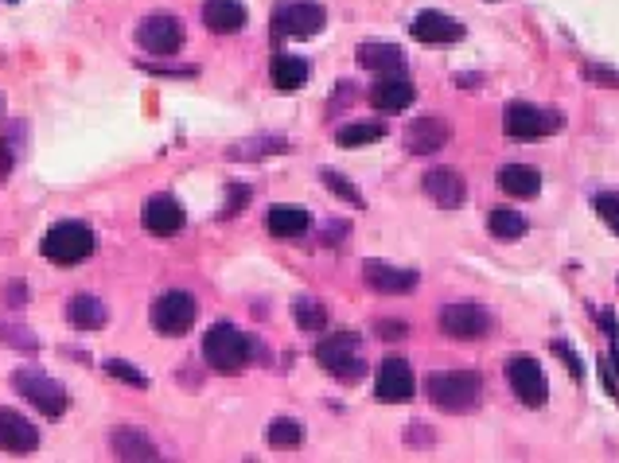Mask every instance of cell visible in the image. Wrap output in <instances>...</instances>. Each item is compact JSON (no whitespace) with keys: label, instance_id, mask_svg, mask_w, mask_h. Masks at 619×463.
I'll use <instances>...</instances> for the list:
<instances>
[{"label":"cell","instance_id":"cell-21","mask_svg":"<svg viewBox=\"0 0 619 463\" xmlns=\"http://www.w3.org/2000/svg\"><path fill=\"white\" fill-rule=\"evenodd\" d=\"M110 448H113V456H117V459H145V463L160 459V448L152 444L140 429H133V424L117 429V432L110 436Z\"/></svg>","mask_w":619,"mask_h":463},{"label":"cell","instance_id":"cell-26","mask_svg":"<svg viewBox=\"0 0 619 463\" xmlns=\"http://www.w3.org/2000/svg\"><path fill=\"white\" fill-rule=\"evenodd\" d=\"M265 227L273 237H300L304 230L312 227V215L304 207H273L265 218Z\"/></svg>","mask_w":619,"mask_h":463},{"label":"cell","instance_id":"cell-36","mask_svg":"<svg viewBox=\"0 0 619 463\" xmlns=\"http://www.w3.org/2000/svg\"><path fill=\"white\" fill-rule=\"evenodd\" d=\"M4 304L8 307H23V304H28V284H23V280H4Z\"/></svg>","mask_w":619,"mask_h":463},{"label":"cell","instance_id":"cell-41","mask_svg":"<svg viewBox=\"0 0 619 463\" xmlns=\"http://www.w3.org/2000/svg\"><path fill=\"white\" fill-rule=\"evenodd\" d=\"M245 199H250V191H245V187H230V203H226L230 215H234V210H242Z\"/></svg>","mask_w":619,"mask_h":463},{"label":"cell","instance_id":"cell-8","mask_svg":"<svg viewBox=\"0 0 619 463\" xmlns=\"http://www.w3.org/2000/svg\"><path fill=\"white\" fill-rule=\"evenodd\" d=\"M437 319H440L444 335L455 339V343H479V339L491 335V327H495V316L479 304H444Z\"/></svg>","mask_w":619,"mask_h":463},{"label":"cell","instance_id":"cell-3","mask_svg":"<svg viewBox=\"0 0 619 463\" xmlns=\"http://www.w3.org/2000/svg\"><path fill=\"white\" fill-rule=\"evenodd\" d=\"M315 359L332 378L339 382H358L362 374H367V362H362L358 354V339L355 331H332V335H320L315 343Z\"/></svg>","mask_w":619,"mask_h":463},{"label":"cell","instance_id":"cell-28","mask_svg":"<svg viewBox=\"0 0 619 463\" xmlns=\"http://www.w3.org/2000/svg\"><path fill=\"white\" fill-rule=\"evenodd\" d=\"M385 137V125L382 121H355V125H343L335 133V140L343 148H362V145H374V140Z\"/></svg>","mask_w":619,"mask_h":463},{"label":"cell","instance_id":"cell-34","mask_svg":"<svg viewBox=\"0 0 619 463\" xmlns=\"http://www.w3.org/2000/svg\"><path fill=\"white\" fill-rule=\"evenodd\" d=\"M0 339H4L8 347H16V351H28V354H35V351H40V339H35V335H28V327H16V324H4V327H0Z\"/></svg>","mask_w":619,"mask_h":463},{"label":"cell","instance_id":"cell-11","mask_svg":"<svg viewBox=\"0 0 619 463\" xmlns=\"http://www.w3.org/2000/svg\"><path fill=\"white\" fill-rule=\"evenodd\" d=\"M137 43H140V51L168 58V55H175L183 47V23L175 16H168V12L145 16V20H140V28H137Z\"/></svg>","mask_w":619,"mask_h":463},{"label":"cell","instance_id":"cell-18","mask_svg":"<svg viewBox=\"0 0 619 463\" xmlns=\"http://www.w3.org/2000/svg\"><path fill=\"white\" fill-rule=\"evenodd\" d=\"M140 222H145V230L148 234H156V237H172V234H180L183 230V207L175 203L172 195H152L148 203H145V215H140Z\"/></svg>","mask_w":619,"mask_h":463},{"label":"cell","instance_id":"cell-27","mask_svg":"<svg viewBox=\"0 0 619 463\" xmlns=\"http://www.w3.org/2000/svg\"><path fill=\"white\" fill-rule=\"evenodd\" d=\"M487 230L495 234L499 242H518V237L526 234V218L510 207H499V210H491L487 215Z\"/></svg>","mask_w":619,"mask_h":463},{"label":"cell","instance_id":"cell-16","mask_svg":"<svg viewBox=\"0 0 619 463\" xmlns=\"http://www.w3.org/2000/svg\"><path fill=\"white\" fill-rule=\"evenodd\" d=\"M420 187H425V195H429L437 207H444V210H455V207H460L464 199H467L464 175L452 172V168H429L425 180H420Z\"/></svg>","mask_w":619,"mask_h":463},{"label":"cell","instance_id":"cell-2","mask_svg":"<svg viewBox=\"0 0 619 463\" xmlns=\"http://www.w3.org/2000/svg\"><path fill=\"white\" fill-rule=\"evenodd\" d=\"M203 362L215 374H242L250 362V339L234 324H215L203 339Z\"/></svg>","mask_w":619,"mask_h":463},{"label":"cell","instance_id":"cell-30","mask_svg":"<svg viewBox=\"0 0 619 463\" xmlns=\"http://www.w3.org/2000/svg\"><path fill=\"white\" fill-rule=\"evenodd\" d=\"M292 316H296L300 331H308V335H320V331L327 327V307L320 300H308V296L292 304Z\"/></svg>","mask_w":619,"mask_h":463},{"label":"cell","instance_id":"cell-19","mask_svg":"<svg viewBox=\"0 0 619 463\" xmlns=\"http://www.w3.org/2000/svg\"><path fill=\"white\" fill-rule=\"evenodd\" d=\"M413 40L420 43H460L464 40V23L444 16V12H420V16L409 23Z\"/></svg>","mask_w":619,"mask_h":463},{"label":"cell","instance_id":"cell-4","mask_svg":"<svg viewBox=\"0 0 619 463\" xmlns=\"http://www.w3.org/2000/svg\"><path fill=\"white\" fill-rule=\"evenodd\" d=\"M90 254H93V230L86 222L66 218L43 234V257L55 261V265H82Z\"/></svg>","mask_w":619,"mask_h":463},{"label":"cell","instance_id":"cell-5","mask_svg":"<svg viewBox=\"0 0 619 463\" xmlns=\"http://www.w3.org/2000/svg\"><path fill=\"white\" fill-rule=\"evenodd\" d=\"M327 12L315 0H280L273 8V35L277 40H312L315 31H323Z\"/></svg>","mask_w":619,"mask_h":463},{"label":"cell","instance_id":"cell-31","mask_svg":"<svg viewBox=\"0 0 619 463\" xmlns=\"http://www.w3.org/2000/svg\"><path fill=\"white\" fill-rule=\"evenodd\" d=\"M300 441H304V429L296 417H277L269 424V444L273 448H300Z\"/></svg>","mask_w":619,"mask_h":463},{"label":"cell","instance_id":"cell-39","mask_svg":"<svg viewBox=\"0 0 619 463\" xmlns=\"http://www.w3.org/2000/svg\"><path fill=\"white\" fill-rule=\"evenodd\" d=\"M584 75H588V78H596V82H600V86H619V75H612V70L588 67V70H584Z\"/></svg>","mask_w":619,"mask_h":463},{"label":"cell","instance_id":"cell-38","mask_svg":"<svg viewBox=\"0 0 619 463\" xmlns=\"http://www.w3.org/2000/svg\"><path fill=\"white\" fill-rule=\"evenodd\" d=\"M553 351H557V354H561V359H565V362H569V370H572V378H584V366L577 362V354H572V351L565 347V343H553Z\"/></svg>","mask_w":619,"mask_h":463},{"label":"cell","instance_id":"cell-7","mask_svg":"<svg viewBox=\"0 0 619 463\" xmlns=\"http://www.w3.org/2000/svg\"><path fill=\"white\" fill-rule=\"evenodd\" d=\"M195 316H199V300L191 292H183V289L164 292L160 300L152 304V327H156V335H164V339L187 335L191 324H195Z\"/></svg>","mask_w":619,"mask_h":463},{"label":"cell","instance_id":"cell-42","mask_svg":"<svg viewBox=\"0 0 619 463\" xmlns=\"http://www.w3.org/2000/svg\"><path fill=\"white\" fill-rule=\"evenodd\" d=\"M455 82H460V86H464V90H472V86H479V75H460V78H455Z\"/></svg>","mask_w":619,"mask_h":463},{"label":"cell","instance_id":"cell-24","mask_svg":"<svg viewBox=\"0 0 619 463\" xmlns=\"http://www.w3.org/2000/svg\"><path fill=\"white\" fill-rule=\"evenodd\" d=\"M269 78H273L277 90H300L308 82V63L300 55H288V51H277L273 63H269Z\"/></svg>","mask_w":619,"mask_h":463},{"label":"cell","instance_id":"cell-15","mask_svg":"<svg viewBox=\"0 0 619 463\" xmlns=\"http://www.w3.org/2000/svg\"><path fill=\"white\" fill-rule=\"evenodd\" d=\"M417 98V86L409 82L402 70H394V75H382L378 82H374V90H370V102H374V110H382V113H402L409 110Z\"/></svg>","mask_w":619,"mask_h":463},{"label":"cell","instance_id":"cell-29","mask_svg":"<svg viewBox=\"0 0 619 463\" xmlns=\"http://www.w3.org/2000/svg\"><path fill=\"white\" fill-rule=\"evenodd\" d=\"M269 152H292V140H285V137L242 140V145L230 148V160H257V156H269Z\"/></svg>","mask_w":619,"mask_h":463},{"label":"cell","instance_id":"cell-10","mask_svg":"<svg viewBox=\"0 0 619 463\" xmlns=\"http://www.w3.org/2000/svg\"><path fill=\"white\" fill-rule=\"evenodd\" d=\"M507 382H510L514 397H518L526 409H542L549 401L545 370L537 366V359H530V354H518V359L507 362Z\"/></svg>","mask_w":619,"mask_h":463},{"label":"cell","instance_id":"cell-40","mask_svg":"<svg viewBox=\"0 0 619 463\" xmlns=\"http://www.w3.org/2000/svg\"><path fill=\"white\" fill-rule=\"evenodd\" d=\"M420 424H425V421H413V429L405 432V441H409V444H429V441H432V436H429L425 429H420Z\"/></svg>","mask_w":619,"mask_h":463},{"label":"cell","instance_id":"cell-20","mask_svg":"<svg viewBox=\"0 0 619 463\" xmlns=\"http://www.w3.org/2000/svg\"><path fill=\"white\" fill-rule=\"evenodd\" d=\"M245 4L242 0H203V23L215 35H238L245 28Z\"/></svg>","mask_w":619,"mask_h":463},{"label":"cell","instance_id":"cell-25","mask_svg":"<svg viewBox=\"0 0 619 463\" xmlns=\"http://www.w3.org/2000/svg\"><path fill=\"white\" fill-rule=\"evenodd\" d=\"M358 67L378 70V75H394V70L405 67V55H402V47H394V43H362Z\"/></svg>","mask_w":619,"mask_h":463},{"label":"cell","instance_id":"cell-22","mask_svg":"<svg viewBox=\"0 0 619 463\" xmlns=\"http://www.w3.org/2000/svg\"><path fill=\"white\" fill-rule=\"evenodd\" d=\"M66 319H70V324H75L78 331H102L105 319H110V307H105L98 296L78 292V296H70V304H66Z\"/></svg>","mask_w":619,"mask_h":463},{"label":"cell","instance_id":"cell-6","mask_svg":"<svg viewBox=\"0 0 619 463\" xmlns=\"http://www.w3.org/2000/svg\"><path fill=\"white\" fill-rule=\"evenodd\" d=\"M561 125H565V117L557 110H542V105H530V102H510L507 113H502V129H507V137H514V140L553 137Z\"/></svg>","mask_w":619,"mask_h":463},{"label":"cell","instance_id":"cell-33","mask_svg":"<svg viewBox=\"0 0 619 463\" xmlns=\"http://www.w3.org/2000/svg\"><path fill=\"white\" fill-rule=\"evenodd\" d=\"M105 374H110V378H117V382H125V386L148 389V378L140 374L133 362H125V359H110V362H105Z\"/></svg>","mask_w":619,"mask_h":463},{"label":"cell","instance_id":"cell-23","mask_svg":"<svg viewBox=\"0 0 619 463\" xmlns=\"http://www.w3.org/2000/svg\"><path fill=\"white\" fill-rule=\"evenodd\" d=\"M499 187L514 199H534L542 191V172L530 164H507V168H499Z\"/></svg>","mask_w":619,"mask_h":463},{"label":"cell","instance_id":"cell-17","mask_svg":"<svg viewBox=\"0 0 619 463\" xmlns=\"http://www.w3.org/2000/svg\"><path fill=\"white\" fill-rule=\"evenodd\" d=\"M374 389H378V401H385V405H402V401H409L413 397V370H409V362L385 359Z\"/></svg>","mask_w":619,"mask_h":463},{"label":"cell","instance_id":"cell-32","mask_svg":"<svg viewBox=\"0 0 619 463\" xmlns=\"http://www.w3.org/2000/svg\"><path fill=\"white\" fill-rule=\"evenodd\" d=\"M320 180H323L327 187H332V191H335L339 199H343V203H350V207H367V199H362L358 187L350 183V180H343V175H339L335 168H323V172H320Z\"/></svg>","mask_w":619,"mask_h":463},{"label":"cell","instance_id":"cell-37","mask_svg":"<svg viewBox=\"0 0 619 463\" xmlns=\"http://www.w3.org/2000/svg\"><path fill=\"white\" fill-rule=\"evenodd\" d=\"M405 331H409V324H402V319H382V324H378V335L382 339H405Z\"/></svg>","mask_w":619,"mask_h":463},{"label":"cell","instance_id":"cell-9","mask_svg":"<svg viewBox=\"0 0 619 463\" xmlns=\"http://www.w3.org/2000/svg\"><path fill=\"white\" fill-rule=\"evenodd\" d=\"M12 386H16L20 394L43 413V417H63V413H66L70 397H66L63 382L47 378L43 370H16V374H12Z\"/></svg>","mask_w":619,"mask_h":463},{"label":"cell","instance_id":"cell-12","mask_svg":"<svg viewBox=\"0 0 619 463\" xmlns=\"http://www.w3.org/2000/svg\"><path fill=\"white\" fill-rule=\"evenodd\" d=\"M452 140V125L444 117H413L405 125V148L413 156H432Z\"/></svg>","mask_w":619,"mask_h":463},{"label":"cell","instance_id":"cell-35","mask_svg":"<svg viewBox=\"0 0 619 463\" xmlns=\"http://www.w3.org/2000/svg\"><path fill=\"white\" fill-rule=\"evenodd\" d=\"M592 207H596V215H600L607 227L619 234V195L615 191H600V195L592 199Z\"/></svg>","mask_w":619,"mask_h":463},{"label":"cell","instance_id":"cell-1","mask_svg":"<svg viewBox=\"0 0 619 463\" xmlns=\"http://www.w3.org/2000/svg\"><path fill=\"white\" fill-rule=\"evenodd\" d=\"M425 394L440 413H472L483 401V378L475 370H440L425 378Z\"/></svg>","mask_w":619,"mask_h":463},{"label":"cell","instance_id":"cell-14","mask_svg":"<svg viewBox=\"0 0 619 463\" xmlns=\"http://www.w3.org/2000/svg\"><path fill=\"white\" fill-rule=\"evenodd\" d=\"M40 448V429L16 409H0V452L28 456Z\"/></svg>","mask_w":619,"mask_h":463},{"label":"cell","instance_id":"cell-13","mask_svg":"<svg viewBox=\"0 0 619 463\" xmlns=\"http://www.w3.org/2000/svg\"><path fill=\"white\" fill-rule=\"evenodd\" d=\"M362 280L367 289L382 292V296H405L417 289V269H402V265H385V261H367L362 265Z\"/></svg>","mask_w":619,"mask_h":463}]
</instances>
